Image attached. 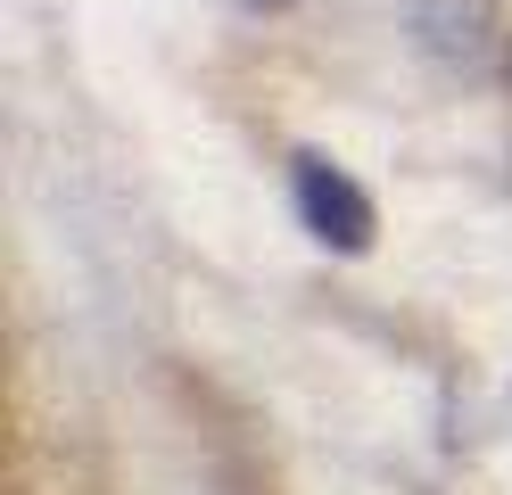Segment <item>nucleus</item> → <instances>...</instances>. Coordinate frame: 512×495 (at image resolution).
Instances as JSON below:
<instances>
[{
	"mask_svg": "<svg viewBox=\"0 0 512 495\" xmlns=\"http://www.w3.org/2000/svg\"><path fill=\"white\" fill-rule=\"evenodd\" d=\"M413 33L455 83H479V91L512 83V33L496 25L488 0H413Z\"/></svg>",
	"mask_w": 512,
	"mask_h": 495,
	"instance_id": "obj_1",
	"label": "nucleus"
},
{
	"mask_svg": "<svg viewBox=\"0 0 512 495\" xmlns=\"http://www.w3.org/2000/svg\"><path fill=\"white\" fill-rule=\"evenodd\" d=\"M290 190H298V223H306L323 248H339V256L372 248V198L356 190L347 165H331L323 149H298V157H290Z\"/></svg>",
	"mask_w": 512,
	"mask_h": 495,
	"instance_id": "obj_2",
	"label": "nucleus"
},
{
	"mask_svg": "<svg viewBox=\"0 0 512 495\" xmlns=\"http://www.w3.org/2000/svg\"><path fill=\"white\" fill-rule=\"evenodd\" d=\"M240 9H281V0H240Z\"/></svg>",
	"mask_w": 512,
	"mask_h": 495,
	"instance_id": "obj_3",
	"label": "nucleus"
}]
</instances>
